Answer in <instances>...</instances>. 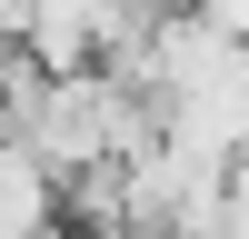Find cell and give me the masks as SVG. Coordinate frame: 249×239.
I'll list each match as a JSON object with an SVG mask.
<instances>
[{"label":"cell","mask_w":249,"mask_h":239,"mask_svg":"<svg viewBox=\"0 0 249 239\" xmlns=\"http://www.w3.org/2000/svg\"><path fill=\"white\" fill-rule=\"evenodd\" d=\"M210 239H249V150L219 170V199H210Z\"/></svg>","instance_id":"cell-1"},{"label":"cell","mask_w":249,"mask_h":239,"mask_svg":"<svg viewBox=\"0 0 249 239\" xmlns=\"http://www.w3.org/2000/svg\"><path fill=\"white\" fill-rule=\"evenodd\" d=\"M20 20H30V0H0V40L20 50Z\"/></svg>","instance_id":"cell-2"}]
</instances>
